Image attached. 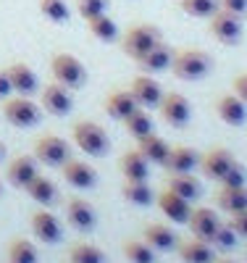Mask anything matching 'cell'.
Masks as SVG:
<instances>
[{"label": "cell", "mask_w": 247, "mask_h": 263, "mask_svg": "<svg viewBox=\"0 0 247 263\" xmlns=\"http://www.w3.org/2000/svg\"><path fill=\"white\" fill-rule=\"evenodd\" d=\"M121 250H124L129 263H155V250L145 239H124Z\"/></svg>", "instance_id": "836d02e7"}, {"label": "cell", "mask_w": 247, "mask_h": 263, "mask_svg": "<svg viewBox=\"0 0 247 263\" xmlns=\"http://www.w3.org/2000/svg\"><path fill=\"white\" fill-rule=\"evenodd\" d=\"M223 11L229 13H237V16H244L247 13V0H218Z\"/></svg>", "instance_id": "7bdbcfd3"}, {"label": "cell", "mask_w": 247, "mask_h": 263, "mask_svg": "<svg viewBox=\"0 0 247 263\" xmlns=\"http://www.w3.org/2000/svg\"><path fill=\"white\" fill-rule=\"evenodd\" d=\"M168 190H174L176 195H182L184 200H200L203 197V184H200L192 174H168V182H166Z\"/></svg>", "instance_id": "f546056e"}, {"label": "cell", "mask_w": 247, "mask_h": 263, "mask_svg": "<svg viewBox=\"0 0 247 263\" xmlns=\"http://www.w3.org/2000/svg\"><path fill=\"white\" fill-rule=\"evenodd\" d=\"M66 221H69L71 229L87 234V232L95 229L98 216H95V208L89 205L84 197H71V200L66 203Z\"/></svg>", "instance_id": "5bb4252c"}, {"label": "cell", "mask_w": 247, "mask_h": 263, "mask_svg": "<svg viewBox=\"0 0 247 263\" xmlns=\"http://www.w3.org/2000/svg\"><path fill=\"white\" fill-rule=\"evenodd\" d=\"M119 168L124 174V179H134V182H147L150 179V161L137 147L124 153L121 161H119Z\"/></svg>", "instance_id": "d4e9b609"}, {"label": "cell", "mask_w": 247, "mask_h": 263, "mask_svg": "<svg viewBox=\"0 0 247 263\" xmlns=\"http://www.w3.org/2000/svg\"><path fill=\"white\" fill-rule=\"evenodd\" d=\"M142 237H145V242H147L155 253H171V250H176V245H179L176 232H174L171 227H166V224H147V227L142 229Z\"/></svg>", "instance_id": "44dd1931"}, {"label": "cell", "mask_w": 247, "mask_h": 263, "mask_svg": "<svg viewBox=\"0 0 247 263\" xmlns=\"http://www.w3.org/2000/svg\"><path fill=\"white\" fill-rule=\"evenodd\" d=\"M234 163H237L234 153L226 150V147H221V145L205 150L203 156H200V168H203V174H205L208 179H216V182H221L223 177H226V171Z\"/></svg>", "instance_id": "30bf717a"}, {"label": "cell", "mask_w": 247, "mask_h": 263, "mask_svg": "<svg viewBox=\"0 0 247 263\" xmlns=\"http://www.w3.org/2000/svg\"><path fill=\"white\" fill-rule=\"evenodd\" d=\"M50 74L58 84H63L66 90H82L87 84V69L84 63L71 55V53H55L50 58Z\"/></svg>", "instance_id": "3957f363"}, {"label": "cell", "mask_w": 247, "mask_h": 263, "mask_svg": "<svg viewBox=\"0 0 247 263\" xmlns=\"http://www.w3.org/2000/svg\"><path fill=\"white\" fill-rule=\"evenodd\" d=\"M223 187H247V168L237 161L229 171H226V177L221 179Z\"/></svg>", "instance_id": "ab89813d"}, {"label": "cell", "mask_w": 247, "mask_h": 263, "mask_svg": "<svg viewBox=\"0 0 247 263\" xmlns=\"http://www.w3.org/2000/svg\"><path fill=\"white\" fill-rule=\"evenodd\" d=\"M29 227H32V234L40 239V242H45V245H55V242H61L63 229H61V221L50 213V208H40V211H34L32 218H29Z\"/></svg>", "instance_id": "7c38bea8"}, {"label": "cell", "mask_w": 247, "mask_h": 263, "mask_svg": "<svg viewBox=\"0 0 247 263\" xmlns=\"http://www.w3.org/2000/svg\"><path fill=\"white\" fill-rule=\"evenodd\" d=\"M121 195L124 200L137 205V208H147L155 203V192L150 190V182H134V179H124L121 184Z\"/></svg>", "instance_id": "f1b7e54d"}, {"label": "cell", "mask_w": 247, "mask_h": 263, "mask_svg": "<svg viewBox=\"0 0 247 263\" xmlns=\"http://www.w3.org/2000/svg\"><path fill=\"white\" fill-rule=\"evenodd\" d=\"M8 263H40L37 248L32 239L24 237H16L8 242Z\"/></svg>", "instance_id": "1f68e13d"}, {"label": "cell", "mask_w": 247, "mask_h": 263, "mask_svg": "<svg viewBox=\"0 0 247 263\" xmlns=\"http://www.w3.org/2000/svg\"><path fill=\"white\" fill-rule=\"evenodd\" d=\"M121 124H124V129L134 140H140V137L150 135V132H155V124H153V119H150V114L145 111V108H137V111H134L131 116H126Z\"/></svg>", "instance_id": "d6a6232c"}, {"label": "cell", "mask_w": 247, "mask_h": 263, "mask_svg": "<svg viewBox=\"0 0 247 263\" xmlns=\"http://www.w3.org/2000/svg\"><path fill=\"white\" fill-rule=\"evenodd\" d=\"M232 90H234V95L247 105V74H237L234 77V82H232Z\"/></svg>", "instance_id": "b9f144b4"}, {"label": "cell", "mask_w": 247, "mask_h": 263, "mask_svg": "<svg viewBox=\"0 0 247 263\" xmlns=\"http://www.w3.org/2000/svg\"><path fill=\"white\" fill-rule=\"evenodd\" d=\"M69 263H71V260H69Z\"/></svg>", "instance_id": "c3c4849f"}, {"label": "cell", "mask_w": 247, "mask_h": 263, "mask_svg": "<svg viewBox=\"0 0 247 263\" xmlns=\"http://www.w3.org/2000/svg\"><path fill=\"white\" fill-rule=\"evenodd\" d=\"M6 156V145H3V140H0V158Z\"/></svg>", "instance_id": "bcb514c9"}, {"label": "cell", "mask_w": 247, "mask_h": 263, "mask_svg": "<svg viewBox=\"0 0 247 263\" xmlns=\"http://www.w3.org/2000/svg\"><path fill=\"white\" fill-rule=\"evenodd\" d=\"M3 119L16 129H32L42 121V105H37L32 98L16 95L3 100Z\"/></svg>", "instance_id": "277c9868"}, {"label": "cell", "mask_w": 247, "mask_h": 263, "mask_svg": "<svg viewBox=\"0 0 247 263\" xmlns=\"http://www.w3.org/2000/svg\"><path fill=\"white\" fill-rule=\"evenodd\" d=\"M137 100H134V95L129 90H113L108 98H105V114L110 119L116 121H124L126 116H131L134 111H137Z\"/></svg>", "instance_id": "484cf974"}, {"label": "cell", "mask_w": 247, "mask_h": 263, "mask_svg": "<svg viewBox=\"0 0 247 263\" xmlns=\"http://www.w3.org/2000/svg\"><path fill=\"white\" fill-rule=\"evenodd\" d=\"M187 227H189L192 237L211 242L213 234H216V229L221 227V218L216 216L213 208H203V205H200V208H192V213H189V218H187Z\"/></svg>", "instance_id": "e0dca14e"}, {"label": "cell", "mask_w": 247, "mask_h": 263, "mask_svg": "<svg viewBox=\"0 0 247 263\" xmlns=\"http://www.w3.org/2000/svg\"><path fill=\"white\" fill-rule=\"evenodd\" d=\"M211 245H213V250H232V248L237 245V234H234V229H232L229 224H221V227L216 229L213 239H211Z\"/></svg>", "instance_id": "74e56055"}, {"label": "cell", "mask_w": 247, "mask_h": 263, "mask_svg": "<svg viewBox=\"0 0 247 263\" xmlns=\"http://www.w3.org/2000/svg\"><path fill=\"white\" fill-rule=\"evenodd\" d=\"M179 8L192 18H211L221 8V3L218 0H179Z\"/></svg>", "instance_id": "d590c367"}, {"label": "cell", "mask_w": 247, "mask_h": 263, "mask_svg": "<svg viewBox=\"0 0 247 263\" xmlns=\"http://www.w3.org/2000/svg\"><path fill=\"white\" fill-rule=\"evenodd\" d=\"M71 137H74V145L92 158H103L110 150L108 132L98 121H77L71 129Z\"/></svg>", "instance_id": "7a4b0ae2"}, {"label": "cell", "mask_w": 247, "mask_h": 263, "mask_svg": "<svg viewBox=\"0 0 247 263\" xmlns=\"http://www.w3.org/2000/svg\"><path fill=\"white\" fill-rule=\"evenodd\" d=\"M158 42H163V34L155 24H134L131 29H126V34L121 37V50L131 58L137 61L142 58L147 50H153Z\"/></svg>", "instance_id": "5b68a950"}, {"label": "cell", "mask_w": 247, "mask_h": 263, "mask_svg": "<svg viewBox=\"0 0 247 263\" xmlns=\"http://www.w3.org/2000/svg\"><path fill=\"white\" fill-rule=\"evenodd\" d=\"M129 92L134 95V100H137L140 108H158L161 100H163V87L153 79V74H140L134 77L131 84H129Z\"/></svg>", "instance_id": "8fae6325"}, {"label": "cell", "mask_w": 247, "mask_h": 263, "mask_svg": "<svg viewBox=\"0 0 247 263\" xmlns=\"http://www.w3.org/2000/svg\"><path fill=\"white\" fill-rule=\"evenodd\" d=\"M176 253L182 258V263H211L216 258L213 245L205 242V239H197V237L182 239V242L176 245Z\"/></svg>", "instance_id": "7402d4cb"}, {"label": "cell", "mask_w": 247, "mask_h": 263, "mask_svg": "<svg viewBox=\"0 0 247 263\" xmlns=\"http://www.w3.org/2000/svg\"><path fill=\"white\" fill-rule=\"evenodd\" d=\"M155 203H158L161 213H163L166 218H171L174 224H187V218H189V213H192V203L184 200L182 195H176V192L168 190V187L155 195Z\"/></svg>", "instance_id": "4fadbf2b"}, {"label": "cell", "mask_w": 247, "mask_h": 263, "mask_svg": "<svg viewBox=\"0 0 247 263\" xmlns=\"http://www.w3.org/2000/svg\"><path fill=\"white\" fill-rule=\"evenodd\" d=\"M11 92H13V84H11V77H8V71H6V69H0V100H6V98H11Z\"/></svg>", "instance_id": "ee69618b"}, {"label": "cell", "mask_w": 247, "mask_h": 263, "mask_svg": "<svg viewBox=\"0 0 247 263\" xmlns=\"http://www.w3.org/2000/svg\"><path fill=\"white\" fill-rule=\"evenodd\" d=\"M216 116L229 126H242L247 121V105L234 92H226L216 100Z\"/></svg>", "instance_id": "d6986e66"}, {"label": "cell", "mask_w": 247, "mask_h": 263, "mask_svg": "<svg viewBox=\"0 0 247 263\" xmlns=\"http://www.w3.org/2000/svg\"><path fill=\"white\" fill-rule=\"evenodd\" d=\"M40 13L50 21V24H66L71 18V11L63 0H40Z\"/></svg>", "instance_id": "8d00e7d4"}, {"label": "cell", "mask_w": 247, "mask_h": 263, "mask_svg": "<svg viewBox=\"0 0 247 263\" xmlns=\"http://www.w3.org/2000/svg\"><path fill=\"white\" fill-rule=\"evenodd\" d=\"M216 200V208L223 211V213H237V211H244L247 208V187H223L213 195Z\"/></svg>", "instance_id": "83f0119b"}, {"label": "cell", "mask_w": 247, "mask_h": 263, "mask_svg": "<svg viewBox=\"0 0 247 263\" xmlns=\"http://www.w3.org/2000/svg\"><path fill=\"white\" fill-rule=\"evenodd\" d=\"M211 263H237V260L234 258H213Z\"/></svg>", "instance_id": "f6af8a7d"}, {"label": "cell", "mask_w": 247, "mask_h": 263, "mask_svg": "<svg viewBox=\"0 0 247 263\" xmlns=\"http://www.w3.org/2000/svg\"><path fill=\"white\" fill-rule=\"evenodd\" d=\"M174 61V50L166 45V42H158L153 50H147L142 58H137V66L142 69V74H161L171 69Z\"/></svg>", "instance_id": "cb8c5ba5"}, {"label": "cell", "mask_w": 247, "mask_h": 263, "mask_svg": "<svg viewBox=\"0 0 247 263\" xmlns=\"http://www.w3.org/2000/svg\"><path fill=\"white\" fill-rule=\"evenodd\" d=\"M158 111H161V119L174 129H184L192 119V105L182 92H163Z\"/></svg>", "instance_id": "ba28073f"}, {"label": "cell", "mask_w": 247, "mask_h": 263, "mask_svg": "<svg viewBox=\"0 0 247 263\" xmlns=\"http://www.w3.org/2000/svg\"><path fill=\"white\" fill-rule=\"evenodd\" d=\"M6 71L11 77V84H13V92L16 95L32 98L40 90V82H37V74L32 71V66H27V63H11Z\"/></svg>", "instance_id": "603a6c76"}, {"label": "cell", "mask_w": 247, "mask_h": 263, "mask_svg": "<svg viewBox=\"0 0 247 263\" xmlns=\"http://www.w3.org/2000/svg\"><path fill=\"white\" fill-rule=\"evenodd\" d=\"M24 192L32 197V200H34L40 208H53V205L61 203V192H58L55 182L48 179V177H42V174H37V177L29 182V187H27Z\"/></svg>", "instance_id": "ffe728a7"}, {"label": "cell", "mask_w": 247, "mask_h": 263, "mask_svg": "<svg viewBox=\"0 0 247 263\" xmlns=\"http://www.w3.org/2000/svg\"><path fill=\"white\" fill-rule=\"evenodd\" d=\"M213 71V58L200 50V48H182L174 50V61H171V74L182 82H197L205 79Z\"/></svg>", "instance_id": "6da1fadb"}, {"label": "cell", "mask_w": 247, "mask_h": 263, "mask_svg": "<svg viewBox=\"0 0 247 263\" xmlns=\"http://www.w3.org/2000/svg\"><path fill=\"white\" fill-rule=\"evenodd\" d=\"M229 227L234 229L237 237H244L247 239V208L244 211H237V213H229Z\"/></svg>", "instance_id": "60d3db41"}, {"label": "cell", "mask_w": 247, "mask_h": 263, "mask_svg": "<svg viewBox=\"0 0 247 263\" xmlns=\"http://www.w3.org/2000/svg\"><path fill=\"white\" fill-rule=\"evenodd\" d=\"M200 166V156L195 147H187V145H174L168 150V158L163 161V171L166 174H192V168Z\"/></svg>", "instance_id": "ac0fdd59"}, {"label": "cell", "mask_w": 247, "mask_h": 263, "mask_svg": "<svg viewBox=\"0 0 247 263\" xmlns=\"http://www.w3.org/2000/svg\"><path fill=\"white\" fill-rule=\"evenodd\" d=\"M208 29H211V37L218 40L221 45H237V42L242 40V16L218 8L211 16Z\"/></svg>", "instance_id": "52a82bcc"}, {"label": "cell", "mask_w": 247, "mask_h": 263, "mask_svg": "<svg viewBox=\"0 0 247 263\" xmlns=\"http://www.w3.org/2000/svg\"><path fill=\"white\" fill-rule=\"evenodd\" d=\"M77 11H79V16L84 18V21H89V18H95V16H100V13H108V0H77Z\"/></svg>", "instance_id": "f35d334b"}, {"label": "cell", "mask_w": 247, "mask_h": 263, "mask_svg": "<svg viewBox=\"0 0 247 263\" xmlns=\"http://www.w3.org/2000/svg\"><path fill=\"white\" fill-rule=\"evenodd\" d=\"M0 192H3V184H0Z\"/></svg>", "instance_id": "7dc6e473"}, {"label": "cell", "mask_w": 247, "mask_h": 263, "mask_svg": "<svg viewBox=\"0 0 247 263\" xmlns=\"http://www.w3.org/2000/svg\"><path fill=\"white\" fill-rule=\"evenodd\" d=\"M34 158H37V163H45L50 168H61L71 158V147L58 135H42L34 142Z\"/></svg>", "instance_id": "8992f818"}, {"label": "cell", "mask_w": 247, "mask_h": 263, "mask_svg": "<svg viewBox=\"0 0 247 263\" xmlns=\"http://www.w3.org/2000/svg\"><path fill=\"white\" fill-rule=\"evenodd\" d=\"M37 174H40V168H37V158L34 156H16L8 163V168H6V179L16 190H27L29 182L37 177Z\"/></svg>", "instance_id": "2e32d148"}, {"label": "cell", "mask_w": 247, "mask_h": 263, "mask_svg": "<svg viewBox=\"0 0 247 263\" xmlns=\"http://www.w3.org/2000/svg\"><path fill=\"white\" fill-rule=\"evenodd\" d=\"M137 150L142 153V156H145L150 163H155V166H163V161L168 158V150H171V145H168L161 135H155V132H150V135H145V137H140V140H137Z\"/></svg>", "instance_id": "4316f807"}, {"label": "cell", "mask_w": 247, "mask_h": 263, "mask_svg": "<svg viewBox=\"0 0 247 263\" xmlns=\"http://www.w3.org/2000/svg\"><path fill=\"white\" fill-rule=\"evenodd\" d=\"M69 260L71 263H105V253L92 242H77L69 250Z\"/></svg>", "instance_id": "e575fe53"}, {"label": "cell", "mask_w": 247, "mask_h": 263, "mask_svg": "<svg viewBox=\"0 0 247 263\" xmlns=\"http://www.w3.org/2000/svg\"><path fill=\"white\" fill-rule=\"evenodd\" d=\"M87 29H89V34H92L95 40H100V42H116L119 40V27H116V21L110 18L108 13H100L95 18H89L87 21Z\"/></svg>", "instance_id": "4dcf8cb0"}, {"label": "cell", "mask_w": 247, "mask_h": 263, "mask_svg": "<svg viewBox=\"0 0 247 263\" xmlns=\"http://www.w3.org/2000/svg\"><path fill=\"white\" fill-rule=\"evenodd\" d=\"M40 105L45 114L50 116H69L71 108H74V98H71V90H66L63 84L53 82V84H45L40 90Z\"/></svg>", "instance_id": "9c48e42d"}, {"label": "cell", "mask_w": 247, "mask_h": 263, "mask_svg": "<svg viewBox=\"0 0 247 263\" xmlns=\"http://www.w3.org/2000/svg\"><path fill=\"white\" fill-rule=\"evenodd\" d=\"M61 174H63L66 184L74 187V190H92L95 182H98V171L89 166L87 161H74V158H69V161L61 166Z\"/></svg>", "instance_id": "9a60e30c"}]
</instances>
